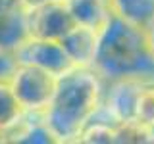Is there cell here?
<instances>
[{
	"instance_id": "1",
	"label": "cell",
	"mask_w": 154,
	"mask_h": 144,
	"mask_svg": "<svg viewBox=\"0 0 154 144\" xmlns=\"http://www.w3.org/2000/svg\"><path fill=\"white\" fill-rule=\"evenodd\" d=\"M102 77L93 67H75L58 77L45 112V121L58 142H77L89 121L102 108Z\"/></svg>"
},
{
	"instance_id": "2",
	"label": "cell",
	"mask_w": 154,
	"mask_h": 144,
	"mask_svg": "<svg viewBox=\"0 0 154 144\" xmlns=\"http://www.w3.org/2000/svg\"><path fill=\"white\" fill-rule=\"evenodd\" d=\"M93 69L108 81L127 77L154 81V54L146 29L114 12L108 25L100 31Z\"/></svg>"
},
{
	"instance_id": "3",
	"label": "cell",
	"mask_w": 154,
	"mask_h": 144,
	"mask_svg": "<svg viewBox=\"0 0 154 144\" xmlns=\"http://www.w3.org/2000/svg\"><path fill=\"white\" fill-rule=\"evenodd\" d=\"M10 83H12V88L19 104L25 108L27 113L45 115L48 104L54 96L58 77L37 65L19 64L10 77Z\"/></svg>"
},
{
	"instance_id": "4",
	"label": "cell",
	"mask_w": 154,
	"mask_h": 144,
	"mask_svg": "<svg viewBox=\"0 0 154 144\" xmlns=\"http://www.w3.org/2000/svg\"><path fill=\"white\" fill-rule=\"evenodd\" d=\"M14 52L19 64L37 65L56 77H62L77 67L60 40L27 37Z\"/></svg>"
},
{
	"instance_id": "5",
	"label": "cell",
	"mask_w": 154,
	"mask_h": 144,
	"mask_svg": "<svg viewBox=\"0 0 154 144\" xmlns=\"http://www.w3.org/2000/svg\"><path fill=\"white\" fill-rule=\"evenodd\" d=\"M25 17L29 37L48 38V40H62L77 25V21L73 19L64 0L35 8L27 12Z\"/></svg>"
},
{
	"instance_id": "6",
	"label": "cell",
	"mask_w": 154,
	"mask_h": 144,
	"mask_svg": "<svg viewBox=\"0 0 154 144\" xmlns=\"http://www.w3.org/2000/svg\"><path fill=\"white\" fill-rule=\"evenodd\" d=\"M146 81L148 79H137V77L112 81L108 96L102 102V112L118 125L135 121L137 102H139V96H141V90L144 88Z\"/></svg>"
},
{
	"instance_id": "7",
	"label": "cell",
	"mask_w": 154,
	"mask_h": 144,
	"mask_svg": "<svg viewBox=\"0 0 154 144\" xmlns=\"http://www.w3.org/2000/svg\"><path fill=\"white\" fill-rule=\"evenodd\" d=\"M98 38L100 31L77 23L60 42L64 44L66 52L69 54V58L73 60L77 67H93L94 54L98 48Z\"/></svg>"
},
{
	"instance_id": "8",
	"label": "cell",
	"mask_w": 154,
	"mask_h": 144,
	"mask_svg": "<svg viewBox=\"0 0 154 144\" xmlns=\"http://www.w3.org/2000/svg\"><path fill=\"white\" fill-rule=\"evenodd\" d=\"M64 2L79 25L93 27L96 31H102L114 14L110 0H64Z\"/></svg>"
},
{
	"instance_id": "9",
	"label": "cell",
	"mask_w": 154,
	"mask_h": 144,
	"mask_svg": "<svg viewBox=\"0 0 154 144\" xmlns=\"http://www.w3.org/2000/svg\"><path fill=\"white\" fill-rule=\"evenodd\" d=\"M27 115L25 108L19 104L10 79H0V138L6 142V136Z\"/></svg>"
},
{
	"instance_id": "10",
	"label": "cell",
	"mask_w": 154,
	"mask_h": 144,
	"mask_svg": "<svg viewBox=\"0 0 154 144\" xmlns=\"http://www.w3.org/2000/svg\"><path fill=\"white\" fill-rule=\"evenodd\" d=\"M29 37L27 17L21 10H2L0 8V46L16 50Z\"/></svg>"
},
{
	"instance_id": "11",
	"label": "cell",
	"mask_w": 154,
	"mask_h": 144,
	"mask_svg": "<svg viewBox=\"0 0 154 144\" xmlns=\"http://www.w3.org/2000/svg\"><path fill=\"white\" fill-rule=\"evenodd\" d=\"M112 10L127 21L146 29L154 19V0H110Z\"/></svg>"
},
{
	"instance_id": "12",
	"label": "cell",
	"mask_w": 154,
	"mask_h": 144,
	"mask_svg": "<svg viewBox=\"0 0 154 144\" xmlns=\"http://www.w3.org/2000/svg\"><path fill=\"white\" fill-rule=\"evenodd\" d=\"M116 138H118V123H114L112 119L106 115L104 121H96V117L91 119L89 125L83 129V133L79 134L77 142H85V144L104 142V144H108V142H116Z\"/></svg>"
},
{
	"instance_id": "13",
	"label": "cell",
	"mask_w": 154,
	"mask_h": 144,
	"mask_svg": "<svg viewBox=\"0 0 154 144\" xmlns=\"http://www.w3.org/2000/svg\"><path fill=\"white\" fill-rule=\"evenodd\" d=\"M135 121L148 129H154V81H146L144 88L141 90Z\"/></svg>"
},
{
	"instance_id": "14",
	"label": "cell",
	"mask_w": 154,
	"mask_h": 144,
	"mask_svg": "<svg viewBox=\"0 0 154 144\" xmlns=\"http://www.w3.org/2000/svg\"><path fill=\"white\" fill-rule=\"evenodd\" d=\"M17 65L19 62L16 58V52L0 46V79H10Z\"/></svg>"
},
{
	"instance_id": "15",
	"label": "cell",
	"mask_w": 154,
	"mask_h": 144,
	"mask_svg": "<svg viewBox=\"0 0 154 144\" xmlns=\"http://www.w3.org/2000/svg\"><path fill=\"white\" fill-rule=\"evenodd\" d=\"M52 2H62V0H21V8H23V12L27 14L35 8L46 6V4H52Z\"/></svg>"
},
{
	"instance_id": "16",
	"label": "cell",
	"mask_w": 154,
	"mask_h": 144,
	"mask_svg": "<svg viewBox=\"0 0 154 144\" xmlns=\"http://www.w3.org/2000/svg\"><path fill=\"white\" fill-rule=\"evenodd\" d=\"M0 8L2 10H21V0H0Z\"/></svg>"
},
{
	"instance_id": "17",
	"label": "cell",
	"mask_w": 154,
	"mask_h": 144,
	"mask_svg": "<svg viewBox=\"0 0 154 144\" xmlns=\"http://www.w3.org/2000/svg\"><path fill=\"white\" fill-rule=\"evenodd\" d=\"M146 37H148V44H150V50L154 54V19L150 21V25L146 27Z\"/></svg>"
},
{
	"instance_id": "18",
	"label": "cell",
	"mask_w": 154,
	"mask_h": 144,
	"mask_svg": "<svg viewBox=\"0 0 154 144\" xmlns=\"http://www.w3.org/2000/svg\"><path fill=\"white\" fill-rule=\"evenodd\" d=\"M152 133H154V129H152Z\"/></svg>"
}]
</instances>
